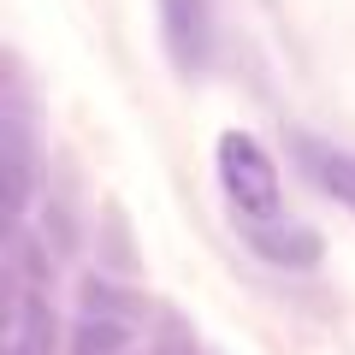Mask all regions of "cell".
<instances>
[{
	"label": "cell",
	"mask_w": 355,
	"mask_h": 355,
	"mask_svg": "<svg viewBox=\"0 0 355 355\" xmlns=\"http://www.w3.org/2000/svg\"><path fill=\"white\" fill-rule=\"evenodd\" d=\"M219 184H225L231 207L243 214V225H279L284 219V190L279 166L249 130H225L219 137Z\"/></svg>",
	"instance_id": "obj_1"
},
{
	"label": "cell",
	"mask_w": 355,
	"mask_h": 355,
	"mask_svg": "<svg viewBox=\"0 0 355 355\" xmlns=\"http://www.w3.org/2000/svg\"><path fill=\"white\" fill-rule=\"evenodd\" d=\"M160 36L178 71H202L214 53V6L207 0H160Z\"/></svg>",
	"instance_id": "obj_2"
},
{
	"label": "cell",
	"mask_w": 355,
	"mask_h": 355,
	"mask_svg": "<svg viewBox=\"0 0 355 355\" xmlns=\"http://www.w3.org/2000/svg\"><path fill=\"white\" fill-rule=\"evenodd\" d=\"M291 154H296V166L308 172L314 190H326L331 202H343L355 214V148L326 142V137H291Z\"/></svg>",
	"instance_id": "obj_3"
},
{
	"label": "cell",
	"mask_w": 355,
	"mask_h": 355,
	"mask_svg": "<svg viewBox=\"0 0 355 355\" xmlns=\"http://www.w3.org/2000/svg\"><path fill=\"white\" fill-rule=\"evenodd\" d=\"M0 178H6V196H0V207H6V231L24 219V202H30V184H36V172H30V130L18 113H6V142H0Z\"/></svg>",
	"instance_id": "obj_4"
},
{
	"label": "cell",
	"mask_w": 355,
	"mask_h": 355,
	"mask_svg": "<svg viewBox=\"0 0 355 355\" xmlns=\"http://www.w3.org/2000/svg\"><path fill=\"white\" fill-rule=\"evenodd\" d=\"M249 249L261 261H272V266H296V272H308L320 261V237L308 225H291V219H279V225H249Z\"/></svg>",
	"instance_id": "obj_5"
},
{
	"label": "cell",
	"mask_w": 355,
	"mask_h": 355,
	"mask_svg": "<svg viewBox=\"0 0 355 355\" xmlns=\"http://www.w3.org/2000/svg\"><path fill=\"white\" fill-rule=\"evenodd\" d=\"M53 349V320L36 291L12 284V314H6V355H48Z\"/></svg>",
	"instance_id": "obj_6"
},
{
	"label": "cell",
	"mask_w": 355,
	"mask_h": 355,
	"mask_svg": "<svg viewBox=\"0 0 355 355\" xmlns=\"http://www.w3.org/2000/svg\"><path fill=\"white\" fill-rule=\"evenodd\" d=\"M130 343V320L125 314H83L71 338V355H119Z\"/></svg>",
	"instance_id": "obj_7"
},
{
	"label": "cell",
	"mask_w": 355,
	"mask_h": 355,
	"mask_svg": "<svg viewBox=\"0 0 355 355\" xmlns=\"http://www.w3.org/2000/svg\"><path fill=\"white\" fill-rule=\"evenodd\" d=\"M166 355H196V343H190V349H184V343H178V338H166Z\"/></svg>",
	"instance_id": "obj_8"
}]
</instances>
